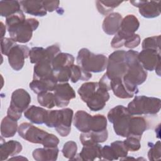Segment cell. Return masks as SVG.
I'll return each instance as SVG.
<instances>
[{
    "instance_id": "cell-28",
    "label": "cell",
    "mask_w": 161,
    "mask_h": 161,
    "mask_svg": "<svg viewBox=\"0 0 161 161\" xmlns=\"http://www.w3.org/2000/svg\"><path fill=\"white\" fill-rule=\"evenodd\" d=\"M75 58L74 56L68 53L60 52L57 54L52 62V66L54 73L59 70L69 67L74 65Z\"/></svg>"
},
{
    "instance_id": "cell-18",
    "label": "cell",
    "mask_w": 161,
    "mask_h": 161,
    "mask_svg": "<svg viewBox=\"0 0 161 161\" xmlns=\"http://www.w3.org/2000/svg\"><path fill=\"white\" fill-rule=\"evenodd\" d=\"M102 147L99 143L88 144L83 146L81 152L78 155V158L74 160L94 161L96 159L102 160L101 158Z\"/></svg>"
},
{
    "instance_id": "cell-21",
    "label": "cell",
    "mask_w": 161,
    "mask_h": 161,
    "mask_svg": "<svg viewBox=\"0 0 161 161\" xmlns=\"http://www.w3.org/2000/svg\"><path fill=\"white\" fill-rule=\"evenodd\" d=\"M57 84V80L54 77L48 79H33L30 83L29 87L33 92L38 94L43 92L53 91Z\"/></svg>"
},
{
    "instance_id": "cell-15",
    "label": "cell",
    "mask_w": 161,
    "mask_h": 161,
    "mask_svg": "<svg viewBox=\"0 0 161 161\" xmlns=\"http://www.w3.org/2000/svg\"><path fill=\"white\" fill-rule=\"evenodd\" d=\"M130 3L138 8L140 14L146 18H154L160 14V1H130Z\"/></svg>"
},
{
    "instance_id": "cell-29",
    "label": "cell",
    "mask_w": 161,
    "mask_h": 161,
    "mask_svg": "<svg viewBox=\"0 0 161 161\" xmlns=\"http://www.w3.org/2000/svg\"><path fill=\"white\" fill-rule=\"evenodd\" d=\"M92 116L84 110L77 111L74 118V125L82 133L90 131V122Z\"/></svg>"
},
{
    "instance_id": "cell-7",
    "label": "cell",
    "mask_w": 161,
    "mask_h": 161,
    "mask_svg": "<svg viewBox=\"0 0 161 161\" xmlns=\"http://www.w3.org/2000/svg\"><path fill=\"white\" fill-rule=\"evenodd\" d=\"M126 52L116 50L111 53L108 58L106 72L105 74L111 80L114 78H123L128 70V65L125 61Z\"/></svg>"
},
{
    "instance_id": "cell-14",
    "label": "cell",
    "mask_w": 161,
    "mask_h": 161,
    "mask_svg": "<svg viewBox=\"0 0 161 161\" xmlns=\"http://www.w3.org/2000/svg\"><path fill=\"white\" fill-rule=\"evenodd\" d=\"M111 90L114 94L121 99H129L138 94V87L130 86L123 80V78H114L111 80Z\"/></svg>"
},
{
    "instance_id": "cell-34",
    "label": "cell",
    "mask_w": 161,
    "mask_h": 161,
    "mask_svg": "<svg viewBox=\"0 0 161 161\" xmlns=\"http://www.w3.org/2000/svg\"><path fill=\"white\" fill-rule=\"evenodd\" d=\"M123 1H96L97 11L103 15H108L114 8L118 7Z\"/></svg>"
},
{
    "instance_id": "cell-3",
    "label": "cell",
    "mask_w": 161,
    "mask_h": 161,
    "mask_svg": "<svg viewBox=\"0 0 161 161\" xmlns=\"http://www.w3.org/2000/svg\"><path fill=\"white\" fill-rule=\"evenodd\" d=\"M77 64L88 72L99 73L107 67L108 58L103 54H96L86 48H81L76 58Z\"/></svg>"
},
{
    "instance_id": "cell-22",
    "label": "cell",
    "mask_w": 161,
    "mask_h": 161,
    "mask_svg": "<svg viewBox=\"0 0 161 161\" xmlns=\"http://www.w3.org/2000/svg\"><path fill=\"white\" fill-rule=\"evenodd\" d=\"M21 144L16 140H9L6 142H1L0 145V160H6L9 157H13L22 150Z\"/></svg>"
},
{
    "instance_id": "cell-40",
    "label": "cell",
    "mask_w": 161,
    "mask_h": 161,
    "mask_svg": "<svg viewBox=\"0 0 161 161\" xmlns=\"http://www.w3.org/2000/svg\"><path fill=\"white\" fill-rule=\"evenodd\" d=\"M140 140L141 138H140L133 136H128L126 137V140L123 141V143L128 151L136 152L141 148Z\"/></svg>"
},
{
    "instance_id": "cell-27",
    "label": "cell",
    "mask_w": 161,
    "mask_h": 161,
    "mask_svg": "<svg viewBox=\"0 0 161 161\" xmlns=\"http://www.w3.org/2000/svg\"><path fill=\"white\" fill-rule=\"evenodd\" d=\"M59 150L57 147L53 148H38L33 150L32 155L36 161H55L58 158Z\"/></svg>"
},
{
    "instance_id": "cell-33",
    "label": "cell",
    "mask_w": 161,
    "mask_h": 161,
    "mask_svg": "<svg viewBox=\"0 0 161 161\" xmlns=\"http://www.w3.org/2000/svg\"><path fill=\"white\" fill-rule=\"evenodd\" d=\"M99 83L96 82H87L82 84L77 91L82 101L86 103L89 96L99 87Z\"/></svg>"
},
{
    "instance_id": "cell-9",
    "label": "cell",
    "mask_w": 161,
    "mask_h": 161,
    "mask_svg": "<svg viewBox=\"0 0 161 161\" xmlns=\"http://www.w3.org/2000/svg\"><path fill=\"white\" fill-rule=\"evenodd\" d=\"M138 59L145 70L155 72L160 76V51L151 49H143L138 55Z\"/></svg>"
},
{
    "instance_id": "cell-43",
    "label": "cell",
    "mask_w": 161,
    "mask_h": 161,
    "mask_svg": "<svg viewBox=\"0 0 161 161\" xmlns=\"http://www.w3.org/2000/svg\"><path fill=\"white\" fill-rule=\"evenodd\" d=\"M57 82L60 83L67 82L70 79V67L64 68L57 72L54 73Z\"/></svg>"
},
{
    "instance_id": "cell-45",
    "label": "cell",
    "mask_w": 161,
    "mask_h": 161,
    "mask_svg": "<svg viewBox=\"0 0 161 161\" xmlns=\"http://www.w3.org/2000/svg\"><path fill=\"white\" fill-rule=\"evenodd\" d=\"M59 143V139L53 134L48 133L42 145L47 148L57 147Z\"/></svg>"
},
{
    "instance_id": "cell-19",
    "label": "cell",
    "mask_w": 161,
    "mask_h": 161,
    "mask_svg": "<svg viewBox=\"0 0 161 161\" xmlns=\"http://www.w3.org/2000/svg\"><path fill=\"white\" fill-rule=\"evenodd\" d=\"M21 9L25 13L35 16H44L47 11L45 8L43 1H21Z\"/></svg>"
},
{
    "instance_id": "cell-23",
    "label": "cell",
    "mask_w": 161,
    "mask_h": 161,
    "mask_svg": "<svg viewBox=\"0 0 161 161\" xmlns=\"http://www.w3.org/2000/svg\"><path fill=\"white\" fill-rule=\"evenodd\" d=\"M55 77L52 62L43 60L36 64L33 67V79H48Z\"/></svg>"
},
{
    "instance_id": "cell-8",
    "label": "cell",
    "mask_w": 161,
    "mask_h": 161,
    "mask_svg": "<svg viewBox=\"0 0 161 161\" xmlns=\"http://www.w3.org/2000/svg\"><path fill=\"white\" fill-rule=\"evenodd\" d=\"M18 133L20 137L32 143L43 144L48 133L40 129L31 123H22L18 126Z\"/></svg>"
},
{
    "instance_id": "cell-30",
    "label": "cell",
    "mask_w": 161,
    "mask_h": 161,
    "mask_svg": "<svg viewBox=\"0 0 161 161\" xmlns=\"http://www.w3.org/2000/svg\"><path fill=\"white\" fill-rule=\"evenodd\" d=\"M17 121H15L8 116L4 117L1 123V135L4 138L13 137L18 131Z\"/></svg>"
},
{
    "instance_id": "cell-48",
    "label": "cell",
    "mask_w": 161,
    "mask_h": 161,
    "mask_svg": "<svg viewBox=\"0 0 161 161\" xmlns=\"http://www.w3.org/2000/svg\"><path fill=\"white\" fill-rule=\"evenodd\" d=\"M6 28H7L6 27V26L3 24V22H1V38H4V35H5V33H6Z\"/></svg>"
},
{
    "instance_id": "cell-41",
    "label": "cell",
    "mask_w": 161,
    "mask_h": 161,
    "mask_svg": "<svg viewBox=\"0 0 161 161\" xmlns=\"http://www.w3.org/2000/svg\"><path fill=\"white\" fill-rule=\"evenodd\" d=\"M150 148L148 152V157L150 160H157L160 158L161 147L160 142L157 141L155 144H151Z\"/></svg>"
},
{
    "instance_id": "cell-20",
    "label": "cell",
    "mask_w": 161,
    "mask_h": 161,
    "mask_svg": "<svg viewBox=\"0 0 161 161\" xmlns=\"http://www.w3.org/2000/svg\"><path fill=\"white\" fill-rule=\"evenodd\" d=\"M140 26L138 18L133 14H128L123 18L119 30L117 32L123 36H130L135 34Z\"/></svg>"
},
{
    "instance_id": "cell-16",
    "label": "cell",
    "mask_w": 161,
    "mask_h": 161,
    "mask_svg": "<svg viewBox=\"0 0 161 161\" xmlns=\"http://www.w3.org/2000/svg\"><path fill=\"white\" fill-rule=\"evenodd\" d=\"M109 99V94L108 91L99 86V87L89 96L86 103L90 110L92 111H98L104 108L106 103Z\"/></svg>"
},
{
    "instance_id": "cell-24",
    "label": "cell",
    "mask_w": 161,
    "mask_h": 161,
    "mask_svg": "<svg viewBox=\"0 0 161 161\" xmlns=\"http://www.w3.org/2000/svg\"><path fill=\"white\" fill-rule=\"evenodd\" d=\"M147 128L148 123L144 118L132 116L129 123L128 136H133L142 138V134Z\"/></svg>"
},
{
    "instance_id": "cell-38",
    "label": "cell",
    "mask_w": 161,
    "mask_h": 161,
    "mask_svg": "<svg viewBox=\"0 0 161 161\" xmlns=\"http://www.w3.org/2000/svg\"><path fill=\"white\" fill-rule=\"evenodd\" d=\"M142 49H151L160 51V35L147 37L142 43Z\"/></svg>"
},
{
    "instance_id": "cell-1",
    "label": "cell",
    "mask_w": 161,
    "mask_h": 161,
    "mask_svg": "<svg viewBox=\"0 0 161 161\" xmlns=\"http://www.w3.org/2000/svg\"><path fill=\"white\" fill-rule=\"evenodd\" d=\"M6 26L10 38L15 42L26 43L32 38L33 32L39 26L35 18H25L23 11L6 18Z\"/></svg>"
},
{
    "instance_id": "cell-2",
    "label": "cell",
    "mask_w": 161,
    "mask_h": 161,
    "mask_svg": "<svg viewBox=\"0 0 161 161\" xmlns=\"http://www.w3.org/2000/svg\"><path fill=\"white\" fill-rule=\"evenodd\" d=\"M138 52L130 50L125 53V58L128 65V70L123 77V80L133 87L143 84L147 78V72L143 69L138 59Z\"/></svg>"
},
{
    "instance_id": "cell-31",
    "label": "cell",
    "mask_w": 161,
    "mask_h": 161,
    "mask_svg": "<svg viewBox=\"0 0 161 161\" xmlns=\"http://www.w3.org/2000/svg\"><path fill=\"white\" fill-rule=\"evenodd\" d=\"M22 11L18 1H1L0 14L3 17H8Z\"/></svg>"
},
{
    "instance_id": "cell-42",
    "label": "cell",
    "mask_w": 161,
    "mask_h": 161,
    "mask_svg": "<svg viewBox=\"0 0 161 161\" xmlns=\"http://www.w3.org/2000/svg\"><path fill=\"white\" fill-rule=\"evenodd\" d=\"M16 42L11 38L4 37L1 39V52L2 54L8 55L10 50L16 45Z\"/></svg>"
},
{
    "instance_id": "cell-25",
    "label": "cell",
    "mask_w": 161,
    "mask_h": 161,
    "mask_svg": "<svg viewBox=\"0 0 161 161\" xmlns=\"http://www.w3.org/2000/svg\"><path fill=\"white\" fill-rule=\"evenodd\" d=\"M47 112L48 110L43 108L32 105L28 108L24 112V116L30 122L34 124L40 125L45 123Z\"/></svg>"
},
{
    "instance_id": "cell-5",
    "label": "cell",
    "mask_w": 161,
    "mask_h": 161,
    "mask_svg": "<svg viewBox=\"0 0 161 161\" xmlns=\"http://www.w3.org/2000/svg\"><path fill=\"white\" fill-rule=\"evenodd\" d=\"M131 115L127 108L123 105H118L108 112L107 118L108 121L113 124V129L118 136L126 138L128 136L129 123Z\"/></svg>"
},
{
    "instance_id": "cell-47",
    "label": "cell",
    "mask_w": 161,
    "mask_h": 161,
    "mask_svg": "<svg viewBox=\"0 0 161 161\" xmlns=\"http://www.w3.org/2000/svg\"><path fill=\"white\" fill-rule=\"evenodd\" d=\"M43 4L46 9V10L48 12H53L56 10L60 4L59 1H43Z\"/></svg>"
},
{
    "instance_id": "cell-26",
    "label": "cell",
    "mask_w": 161,
    "mask_h": 161,
    "mask_svg": "<svg viewBox=\"0 0 161 161\" xmlns=\"http://www.w3.org/2000/svg\"><path fill=\"white\" fill-rule=\"evenodd\" d=\"M108 137V132L107 130L103 131H92L82 133L80 135V141L83 145L94 143H100L104 142Z\"/></svg>"
},
{
    "instance_id": "cell-44",
    "label": "cell",
    "mask_w": 161,
    "mask_h": 161,
    "mask_svg": "<svg viewBox=\"0 0 161 161\" xmlns=\"http://www.w3.org/2000/svg\"><path fill=\"white\" fill-rule=\"evenodd\" d=\"M140 43V37L139 35L135 33L131 36H130L129 38H128L124 42L123 46H125L126 48L131 49L138 47Z\"/></svg>"
},
{
    "instance_id": "cell-6",
    "label": "cell",
    "mask_w": 161,
    "mask_h": 161,
    "mask_svg": "<svg viewBox=\"0 0 161 161\" xmlns=\"http://www.w3.org/2000/svg\"><path fill=\"white\" fill-rule=\"evenodd\" d=\"M30 103V95L26 90L24 89H16L11 94L7 116L18 121L21 118L22 113L28 109Z\"/></svg>"
},
{
    "instance_id": "cell-32",
    "label": "cell",
    "mask_w": 161,
    "mask_h": 161,
    "mask_svg": "<svg viewBox=\"0 0 161 161\" xmlns=\"http://www.w3.org/2000/svg\"><path fill=\"white\" fill-rule=\"evenodd\" d=\"M92 77V74L84 70L78 65L70 66V79L72 82L75 83L79 80H88Z\"/></svg>"
},
{
    "instance_id": "cell-17",
    "label": "cell",
    "mask_w": 161,
    "mask_h": 161,
    "mask_svg": "<svg viewBox=\"0 0 161 161\" xmlns=\"http://www.w3.org/2000/svg\"><path fill=\"white\" fill-rule=\"evenodd\" d=\"M122 16L119 13H111L107 15L103 22L102 28L109 35H115L120 29Z\"/></svg>"
},
{
    "instance_id": "cell-46",
    "label": "cell",
    "mask_w": 161,
    "mask_h": 161,
    "mask_svg": "<svg viewBox=\"0 0 161 161\" xmlns=\"http://www.w3.org/2000/svg\"><path fill=\"white\" fill-rule=\"evenodd\" d=\"M101 158L106 160H114V155L110 145H104L101 148Z\"/></svg>"
},
{
    "instance_id": "cell-4",
    "label": "cell",
    "mask_w": 161,
    "mask_h": 161,
    "mask_svg": "<svg viewBox=\"0 0 161 161\" xmlns=\"http://www.w3.org/2000/svg\"><path fill=\"white\" fill-rule=\"evenodd\" d=\"M161 108V100L146 96H136L127 106L129 113L133 116L142 114H156Z\"/></svg>"
},
{
    "instance_id": "cell-36",
    "label": "cell",
    "mask_w": 161,
    "mask_h": 161,
    "mask_svg": "<svg viewBox=\"0 0 161 161\" xmlns=\"http://www.w3.org/2000/svg\"><path fill=\"white\" fill-rule=\"evenodd\" d=\"M37 100L40 106L48 109H52L55 106L54 94L50 91L39 93L37 96Z\"/></svg>"
},
{
    "instance_id": "cell-13",
    "label": "cell",
    "mask_w": 161,
    "mask_h": 161,
    "mask_svg": "<svg viewBox=\"0 0 161 161\" xmlns=\"http://www.w3.org/2000/svg\"><path fill=\"white\" fill-rule=\"evenodd\" d=\"M73 114V110L70 108H64L58 110V118L55 129L61 136H67L70 133Z\"/></svg>"
},
{
    "instance_id": "cell-11",
    "label": "cell",
    "mask_w": 161,
    "mask_h": 161,
    "mask_svg": "<svg viewBox=\"0 0 161 161\" xmlns=\"http://www.w3.org/2000/svg\"><path fill=\"white\" fill-rule=\"evenodd\" d=\"M30 49L26 45H14L7 55L8 62L11 67L16 70H20L25 64V59L29 57Z\"/></svg>"
},
{
    "instance_id": "cell-37",
    "label": "cell",
    "mask_w": 161,
    "mask_h": 161,
    "mask_svg": "<svg viewBox=\"0 0 161 161\" xmlns=\"http://www.w3.org/2000/svg\"><path fill=\"white\" fill-rule=\"evenodd\" d=\"M110 146L113 150L115 160H118L119 158L123 160L127 156L128 151L125 147L123 142L117 140L112 142Z\"/></svg>"
},
{
    "instance_id": "cell-10",
    "label": "cell",
    "mask_w": 161,
    "mask_h": 161,
    "mask_svg": "<svg viewBox=\"0 0 161 161\" xmlns=\"http://www.w3.org/2000/svg\"><path fill=\"white\" fill-rule=\"evenodd\" d=\"M60 53V48L57 44L48 47L47 48L35 47L31 48L29 57L31 64H37L43 60H48L51 62L55 56Z\"/></svg>"
},
{
    "instance_id": "cell-39",
    "label": "cell",
    "mask_w": 161,
    "mask_h": 161,
    "mask_svg": "<svg viewBox=\"0 0 161 161\" xmlns=\"http://www.w3.org/2000/svg\"><path fill=\"white\" fill-rule=\"evenodd\" d=\"M77 151V143L74 141H68L64 143L62 149V153L64 157L73 160L75 157Z\"/></svg>"
},
{
    "instance_id": "cell-35",
    "label": "cell",
    "mask_w": 161,
    "mask_h": 161,
    "mask_svg": "<svg viewBox=\"0 0 161 161\" xmlns=\"http://www.w3.org/2000/svg\"><path fill=\"white\" fill-rule=\"evenodd\" d=\"M107 128V119L103 114H96L92 116L90 122V131H103Z\"/></svg>"
},
{
    "instance_id": "cell-12",
    "label": "cell",
    "mask_w": 161,
    "mask_h": 161,
    "mask_svg": "<svg viewBox=\"0 0 161 161\" xmlns=\"http://www.w3.org/2000/svg\"><path fill=\"white\" fill-rule=\"evenodd\" d=\"M53 94L55 106L58 108L67 106L76 96L74 89L68 82L57 84L53 90Z\"/></svg>"
}]
</instances>
